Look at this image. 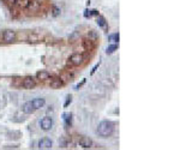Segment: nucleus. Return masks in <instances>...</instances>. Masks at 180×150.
I'll return each mask as SVG.
<instances>
[{
    "label": "nucleus",
    "mask_w": 180,
    "mask_h": 150,
    "mask_svg": "<svg viewBox=\"0 0 180 150\" xmlns=\"http://www.w3.org/2000/svg\"><path fill=\"white\" fill-rule=\"evenodd\" d=\"M51 73L48 72V71H43V70H41L39 71L37 73H36V79H39L41 82H44V80H49L51 79Z\"/></svg>",
    "instance_id": "nucleus-11"
},
{
    "label": "nucleus",
    "mask_w": 180,
    "mask_h": 150,
    "mask_svg": "<svg viewBox=\"0 0 180 150\" xmlns=\"http://www.w3.org/2000/svg\"><path fill=\"white\" fill-rule=\"evenodd\" d=\"M91 16H93V13H91L90 10H85V11H84V17H85V18H90Z\"/></svg>",
    "instance_id": "nucleus-24"
},
{
    "label": "nucleus",
    "mask_w": 180,
    "mask_h": 150,
    "mask_svg": "<svg viewBox=\"0 0 180 150\" xmlns=\"http://www.w3.org/2000/svg\"><path fill=\"white\" fill-rule=\"evenodd\" d=\"M117 49H118V45H115V43H114V45H111V46H108V47H107L106 53H107V54H113Z\"/></svg>",
    "instance_id": "nucleus-19"
},
{
    "label": "nucleus",
    "mask_w": 180,
    "mask_h": 150,
    "mask_svg": "<svg viewBox=\"0 0 180 150\" xmlns=\"http://www.w3.org/2000/svg\"><path fill=\"white\" fill-rule=\"evenodd\" d=\"M69 62L72 66H82L85 62V55L83 53H73L72 55H70L69 58Z\"/></svg>",
    "instance_id": "nucleus-2"
},
{
    "label": "nucleus",
    "mask_w": 180,
    "mask_h": 150,
    "mask_svg": "<svg viewBox=\"0 0 180 150\" xmlns=\"http://www.w3.org/2000/svg\"><path fill=\"white\" fill-rule=\"evenodd\" d=\"M35 111H36V109L34 108L31 101H28V102H25V103L22 106V112L25 113V114H33Z\"/></svg>",
    "instance_id": "nucleus-9"
},
{
    "label": "nucleus",
    "mask_w": 180,
    "mask_h": 150,
    "mask_svg": "<svg viewBox=\"0 0 180 150\" xmlns=\"http://www.w3.org/2000/svg\"><path fill=\"white\" fill-rule=\"evenodd\" d=\"M86 38L90 40V41H93V42H96V41L99 40V34H97L95 30H90V31H88V34H86Z\"/></svg>",
    "instance_id": "nucleus-15"
},
{
    "label": "nucleus",
    "mask_w": 180,
    "mask_h": 150,
    "mask_svg": "<svg viewBox=\"0 0 180 150\" xmlns=\"http://www.w3.org/2000/svg\"><path fill=\"white\" fill-rule=\"evenodd\" d=\"M40 126L43 131H49L53 127V119L51 116H44L40 120Z\"/></svg>",
    "instance_id": "nucleus-6"
},
{
    "label": "nucleus",
    "mask_w": 180,
    "mask_h": 150,
    "mask_svg": "<svg viewBox=\"0 0 180 150\" xmlns=\"http://www.w3.org/2000/svg\"><path fill=\"white\" fill-rule=\"evenodd\" d=\"M113 132H114V124L111 120H102L97 126V133L103 138L112 136Z\"/></svg>",
    "instance_id": "nucleus-1"
},
{
    "label": "nucleus",
    "mask_w": 180,
    "mask_h": 150,
    "mask_svg": "<svg viewBox=\"0 0 180 150\" xmlns=\"http://www.w3.org/2000/svg\"><path fill=\"white\" fill-rule=\"evenodd\" d=\"M31 103H33L34 108L37 111V109L42 108V107L46 105V100H44L43 97H36V98H34V100L31 101Z\"/></svg>",
    "instance_id": "nucleus-10"
},
{
    "label": "nucleus",
    "mask_w": 180,
    "mask_h": 150,
    "mask_svg": "<svg viewBox=\"0 0 180 150\" xmlns=\"http://www.w3.org/2000/svg\"><path fill=\"white\" fill-rule=\"evenodd\" d=\"M60 15V9L58 6H53V16L54 17H58Z\"/></svg>",
    "instance_id": "nucleus-21"
},
{
    "label": "nucleus",
    "mask_w": 180,
    "mask_h": 150,
    "mask_svg": "<svg viewBox=\"0 0 180 150\" xmlns=\"http://www.w3.org/2000/svg\"><path fill=\"white\" fill-rule=\"evenodd\" d=\"M71 102H72V96L71 95H67L66 96V100H65V103H64V108H67Z\"/></svg>",
    "instance_id": "nucleus-20"
},
{
    "label": "nucleus",
    "mask_w": 180,
    "mask_h": 150,
    "mask_svg": "<svg viewBox=\"0 0 180 150\" xmlns=\"http://www.w3.org/2000/svg\"><path fill=\"white\" fill-rule=\"evenodd\" d=\"M62 120L65 123L66 126H71L72 125V113H69V112H65L62 113Z\"/></svg>",
    "instance_id": "nucleus-13"
},
{
    "label": "nucleus",
    "mask_w": 180,
    "mask_h": 150,
    "mask_svg": "<svg viewBox=\"0 0 180 150\" xmlns=\"http://www.w3.org/2000/svg\"><path fill=\"white\" fill-rule=\"evenodd\" d=\"M1 38H2V41L5 43H12L17 38V34L12 29H6V30H4L2 35H1Z\"/></svg>",
    "instance_id": "nucleus-3"
},
{
    "label": "nucleus",
    "mask_w": 180,
    "mask_h": 150,
    "mask_svg": "<svg viewBox=\"0 0 180 150\" xmlns=\"http://www.w3.org/2000/svg\"><path fill=\"white\" fill-rule=\"evenodd\" d=\"M40 7H41V4L37 0H30V4L28 6V9L30 11H33V12H37L40 10Z\"/></svg>",
    "instance_id": "nucleus-12"
},
{
    "label": "nucleus",
    "mask_w": 180,
    "mask_h": 150,
    "mask_svg": "<svg viewBox=\"0 0 180 150\" xmlns=\"http://www.w3.org/2000/svg\"><path fill=\"white\" fill-rule=\"evenodd\" d=\"M52 145H53L52 141H51L49 138H47V137H44V138L40 139V142H39V149H41V150L52 149Z\"/></svg>",
    "instance_id": "nucleus-8"
},
{
    "label": "nucleus",
    "mask_w": 180,
    "mask_h": 150,
    "mask_svg": "<svg viewBox=\"0 0 180 150\" xmlns=\"http://www.w3.org/2000/svg\"><path fill=\"white\" fill-rule=\"evenodd\" d=\"M77 142H78V144H79L82 148H84V149H89V148H91L93 147V139L91 138H89L88 136H78V138H77Z\"/></svg>",
    "instance_id": "nucleus-5"
},
{
    "label": "nucleus",
    "mask_w": 180,
    "mask_h": 150,
    "mask_svg": "<svg viewBox=\"0 0 180 150\" xmlns=\"http://www.w3.org/2000/svg\"><path fill=\"white\" fill-rule=\"evenodd\" d=\"M83 46H84V48L86 51H93L95 48V46H96V42H93V41H90V40L86 38V40L83 41Z\"/></svg>",
    "instance_id": "nucleus-14"
},
{
    "label": "nucleus",
    "mask_w": 180,
    "mask_h": 150,
    "mask_svg": "<svg viewBox=\"0 0 180 150\" xmlns=\"http://www.w3.org/2000/svg\"><path fill=\"white\" fill-rule=\"evenodd\" d=\"M22 85H23L24 89H26V90H31V89H34V88L36 87V80H35V78L31 77V76H26V77L23 78V80H22Z\"/></svg>",
    "instance_id": "nucleus-4"
},
{
    "label": "nucleus",
    "mask_w": 180,
    "mask_h": 150,
    "mask_svg": "<svg viewBox=\"0 0 180 150\" xmlns=\"http://www.w3.org/2000/svg\"><path fill=\"white\" fill-rule=\"evenodd\" d=\"M100 64H101V61H99L94 67H93V70H91V72H90V75H94L96 71H97V69H99V66H100Z\"/></svg>",
    "instance_id": "nucleus-23"
},
{
    "label": "nucleus",
    "mask_w": 180,
    "mask_h": 150,
    "mask_svg": "<svg viewBox=\"0 0 180 150\" xmlns=\"http://www.w3.org/2000/svg\"><path fill=\"white\" fill-rule=\"evenodd\" d=\"M108 40L109 41H112V42H118L119 43V40H120V35H119V33H114V34H111L109 36H108Z\"/></svg>",
    "instance_id": "nucleus-18"
},
{
    "label": "nucleus",
    "mask_w": 180,
    "mask_h": 150,
    "mask_svg": "<svg viewBox=\"0 0 180 150\" xmlns=\"http://www.w3.org/2000/svg\"><path fill=\"white\" fill-rule=\"evenodd\" d=\"M6 5H9V6H13V5H16V0H2Z\"/></svg>",
    "instance_id": "nucleus-22"
},
{
    "label": "nucleus",
    "mask_w": 180,
    "mask_h": 150,
    "mask_svg": "<svg viewBox=\"0 0 180 150\" xmlns=\"http://www.w3.org/2000/svg\"><path fill=\"white\" fill-rule=\"evenodd\" d=\"M96 22H97V25L101 27V28H106V27H107V22H106V19H104L103 16H100V15H99Z\"/></svg>",
    "instance_id": "nucleus-17"
},
{
    "label": "nucleus",
    "mask_w": 180,
    "mask_h": 150,
    "mask_svg": "<svg viewBox=\"0 0 180 150\" xmlns=\"http://www.w3.org/2000/svg\"><path fill=\"white\" fill-rule=\"evenodd\" d=\"M29 4H30V0H16V5L19 9H28Z\"/></svg>",
    "instance_id": "nucleus-16"
},
{
    "label": "nucleus",
    "mask_w": 180,
    "mask_h": 150,
    "mask_svg": "<svg viewBox=\"0 0 180 150\" xmlns=\"http://www.w3.org/2000/svg\"><path fill=\"white\" fill-rule=\"evenodd\" d=\"M62 85H64V82L60 77H54V78L51 77V82H49L51 89H60L62 88Z\"/></svg>",
    "instance_id": "nucleus-7"
},
{
    "label": "nucleus",
    "mask_w": 180,
    "mask_h": 150,
    "mask_svg": "<svg viewBox=\"0 0 180 150\" xmlns=\"http://www.w3.org/2000/svg\"><path fill=\"white\" fill-rule=\"evenodd\" d=\"M91 13H93V16H99V11L97 10H91Z\"/></svg>",
    "instance_id": "nucleus-26"
},
{
    "label": "nucleus",
    "mask_w": 180,
    "mask_h": 150,
    "mask_svg": "<svg viewBox=\"0 0 180 150\" xmlns=\"http://www.w3.org/2000/svg\"><path fill=\"white\" fill-rule=\"evenodd\" d=\"M84 83H85V79H83V80H82L80 83H78V84H77V85L75 87V89H76V90H78L79 88H82V87H83V84H84Z\"/></svg>",
    "instance_id": "nucleus-25"
}]
</instances>
